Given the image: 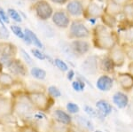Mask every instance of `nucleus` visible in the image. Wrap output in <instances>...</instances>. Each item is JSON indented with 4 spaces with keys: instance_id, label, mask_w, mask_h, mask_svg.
Segmentation results:
<instances>
[{
    "instance_id": "20",
    "label": "nucleus",
    "mask_w": 133,
    "mask_h": 132,
    "mask_svg": "<svg viewBox=\"0 0 133 132\" xmlns=\"http://www.w3.org/2000/svg\"><path fill=\"white\" fill-rule=\"evenodd\" d=\"M113 103L120 109L126 108L130 103L129 97L123 91H116L113 96Z\"/></svg>"
},
{
    "instance_id": "35",
    "label": "nucleus",
    "mask_w": 133,
    "mask_h": 132,
    "mask_svg": "<svg viewBox=\"0 0 133 132\" xmlns=\"http://www.w3.org/2000/svg\"><path fill=\"white\" fill-rule=\"evenodd\" d=\"M10 29L12 33H14V36H16L17 37L20 38L21 40L24 39V37H25L24 30H22V29H21L20 26H17V25H11Z\"/></svg>"
},
{
    "instance_id": "34",
    "label": "nucleus",
    "mask_w": 133,
    "mask_h": 132,
    "mask_svg": "<svg viewBox=\"0 0 133 132\" xmlns=\"http://www.w3.org/2000/svg\"><path fill=\"white\" fill-rule=\"evenodd\" d=\"M54 66H56L57 68L61 72H68V70H69V67H68V64L64 60H62L61 59H59V58L54 59Z\"/></svg>"
},
{
    "instance_id": "21",
    "label": "nucleus",
    "mask_w": 133,
    "mask_h": 132,
    "mask_svg": "<svg viewBox=\"0 0 133 132\" xmlns=\"http://www.w3.org/2000/svg\"><path fill=\"white\" fill-rule=\"evenodd\" d=\"M73 119L75 120L76 124L80 128H82V129H83V130H86V131L94 130L93 123L91 122L90 119L82 115H78V114H76L75 117H73Z\"/></svg>"
},
{
    "instance_id": "10",
    "label": "nucleus",
    "mask_w": 133,
    "mask_h": 132,
    "mask_svg": "<svg viewBox=\"0 0 133 132\" xmlns=\"http://www.w3.org/2000/svg\"><path fill=\"white\" fill-rule=\"evenodd\" d=\"M51 20L57 27L62 29H68L72 21L69 14L66 12V11L64 10H58L53 12Z\"/></svg>"
},
{
    "instance_id": "23",
    "label": "nucleus",
    "mask_w": 133,
    "mask_h": 132,
    "mask_svg": "<svg viewBox=\"0 0 133 132\" xmlns=\"http://www.w3.org/2000/svg\"><path fill=\"white\" fill-rule=\"evenodd\" d=\"M104 12L109 15H112L117 18V16L122 14V12H123V7L116 5L111 0H108L106 3V6L104 7Z\"/></svg>"
},
{
    "instance_id": "44",
    "label": "nucleus",
    "mask_w": 133,
    "mask_h": 132,
    "mask_svg": "<svg viewBox=\"0 0 133 132\" xmlns=\"http://www.w3.org/2000/svg\"><path fill=\"white\" fill-rule=\"evenodd\" d=\"M51 3L53 4H56V5H66L68 4L70 0H50Z\"/></svg>"
},
{
    "instance_id": "12",
    "label": "nucleus",
    "mask_w": 133,
    "mask_h": 132,
    "mask_svg": "<svg viewBox=\"0 0 133 132\" xmlns=\"http://www.w3.org/2000/svg\"><path fill=\"white\" fill-rule=\"evenodd\" d=\"M69 44L76 57H82L91 51V44L85 39L72 40Z\"/></svg>"
},
{
    "instance_id": "32",
    "label": "nucleus",
    "mask_w": 133,
    "mask_h": 132,
    "mask_svg": "<svg viewBox=\"0 0 133 132\" xmlns=\"http://www.w3.org/2000/svg\"><path fill=\"white\" fill-rule=\"evenodd\" d=\"M66 112L71 114V115L72 114L76 115V114H78L79 111H80V107H79L77 104L74 103V102H68L66 105Z\"/></svg>"
},
{
    "instance_id": "40",
    "label": "nucleus",
    "mask_w": 133,
    "mask_h": 132,
    "mask_svg": "<svg viewBox=\"0 0 133 132\" xmlns=\"http://www.w3.org/2000/svg\"><path fill=\"white\" fill-rule=\"evenodd\" d=\"M0 17H1V19L4 23H6V24H9L10 23L9 16H8V14L6 13L5 11L2 7H0Z\"/></svg>"
},
{
    "instance_id": "13",
    "label": "nucleus",
    "mask_w": 133,
    "mask_h": 132,
    "mask_svg": "<svg viewBox=\"0 0 133 132\" xmlns=\"http://www.w3.org/2000/svg\"><path fill=\"white\" fill-rule=\"evenodd\" d=\"M85 6L81 0H70L66 6V11L70 17L79 18L83 15Z\"/></svg>"
},
{
    "instance_id": "46",
    "label": "nucleus",
    "mask_w": 133,
    "mask_h": 132,
    "mask_svg": "<svg viewBox=\"0 0 133 132\" xmlns=\"http://www.w3.org/2000/svg\"><path fill=\"white\" fill-rule=\"evenodd\" d=\"M128 112L130 114H131V115H133V100L130 102V103H129L128 105Z\"/></svg>"
},
{
    "instance_id": "4",
    "label": "nucleus",
    "mask_w": 133,
    "mask_h": 132,
    "mask_svg": "<svg viewBox=\"0 0 133 132\" xmlns=\"http://www.w3.org/2000/svg\"><path fill=\"white\" fill-rule=\"evenodd\" d=\"M91 36V31L86 26L84 22L80 19L71 21L69 27H68V37L71 40L76 39H87Z\"/></svg>"
},
{
    "instance_id": "38",
    "label": "nucleus",
    "mask_w": 133,
    "mask_h": 132,
    "mask_svg": "<svg viewBox=\"0 0 133 132\" xmlns=\"http://www.w3.org/2000/svg\"><path fill=\"white\" fill-rule=\"evenodd\" d=\"M17 132H36L33 127L29 123H23L22 125H19L16 128Z\"/></svg>"
},
{
    "instance_id": "49",
    "label": "nucleus",
    "mask_w": 133,
    "mask_h": 132,
    "mask_svg": "<svg viewBox=\"0 0 133 132\" xmlns=\"http://www.w3.org/2000/svg\"><path fill=\"white\" fill-rule=\"evenodd\" d=\"M3 70H4V67H3V65L1 64V62H0V74H1L2 72H4Z\"/></svg>"
},
{
    "instance_id": "26",
    "label": "nucleus",
    "mask_w": 133,
    "mask_h": 132,
    "mask_svg": "<svg viewBox=\"0 0 133 132\" xmlns=\"http://www.w3.org/2000/svg\"><path fill=\"white\" fill-rule=\"evenodd\" d=\"M100 20L102 21V24L107 27H108L109 29H114L115 27L117 26V18L116 17H114L112 15H109V14L106 13L104 12L103 15L101 16Z\"/></svg>"
},
{
    "instance_id": "6",
    "label": "nucleus",
    "mask_w": 133,
    "mask_h": 132,
    "mask_svg": "<svg viewBox=\"0 0 133 132\" xmlns=\"http://www.w3.org/2000/svg\"><path fill=\"white\" fill-rule=\"evenodd\" d=\"M20 86L21 88L24 87V84L21 78L7 72H2L0 74V92L12 91L14 88Z\"/></svg>"
},
{
    "instance_id": "47",
    "label": "nucleus",
    "mask_w": 133,
    "mask_h": 132,
    "mask_svg": "<svg viewBox=\"0 0 133 132\" xmlns=\"http://www.w3.org/2000/svg\"><path fill=\"white\" fill-rule=\"evenodd\" d=\"M23 42L25 43L27 45H30V44H32V42H31V40H30V38H29V37H28L27 35L25 34V37H24V39H23Z\"/></svg>"
},
{
    "instance_id": "41",
    "label": "nucleus",
    "mask_w": 133,
    "mask_h": 132,
    "mask_svg": "<svg viewBox=\"0 0 133 132\" xmlns=\"http://www.w3.org/2000/svg\"><path fill=\"white\" fill-rule=\"evenodd\" d=\"M124 37H125V41L127 40V44H133V30H129L124 33Z\"/></svg>"
},
{
    "instance_id": "45",
    "label": "nucleus",
    "mask_w": 133,
    "mask_h": 132,
    "mask_svg": "<svg viewBox=\"0 0 133 132\" xmlns=\"http://www.w3.org/2000/svg\"><path fill=\"white\" fill-rule=\"evenodd\" d=\"M128 73L130 74V75H132V77H133V61L129 63V65H128Z\"/></svg>"
},
{
    "instance_id": "1",
    "label": "nucleus",
    "mask_w": 133,
    "mask_h": 132,
    "mask_svg": "<svg viewBox=\"0 0 133 132\" xmlns=\"http://www.w3.org/2000/svg\"><path fill=\"white\" fill-rule=\"evenodd\" d=\"M10 98L12 101V115H15L23 122H28L31 120L36 112H37L23 88L12 90Z\"/></svg>"
},
{
    "instance_id": "27",
    "label": "nucleus",
    "mask_w": 133,
    "mask_h": 132,
    "mask_svg": "<svg viewBox=\"0 0 133 132\" xmlns=\"http://www.w3.org/2000/svg\"><path fill=\"white\" fill-rule=\"evenodd\" d=\"M29 73L36 80L38 81H43L46 78L47 73L44 69L41 68V67H32L30 68V71Z\"/></svg>"
},
{
    "instance_id": "18",
    "label": "nucleus",
    "mask_w": 133,
    "mask_h": 132,
    "mask_svg": "<svg viewBox=\"0 0 133 132\" xmlns=\"http://www.w3.org/2000/svg\"><path fill=\"white\" fill-rule=\"evenodd\" d=\"M96 86L100 91H109L114 86V79L109 74H104L98 78Z\"/></svg>"
},
{
    "instance_id": "3",
    "label": "nucleus",
    "mask_w": 133,
    "mask_h": 132,
    "mask_svg": "<svg viewBox=\"0 0 133 132\" xmlns=\"http://www.w3.org/2000/svg\"><path fill=\"white\" fill-rule=\"evenodd\" d=\"M26 92H27L28 96H29V99L32 103V105H33V106L35 107V109L37 112H43L46 114V113L51 111V109L52 108V106L55 104V99L47 94L46 91H26Z\"/></svg>"
},
{
    "instance_id": "48",
    "label": "nucleus",
    "mask_w": 133,
    "mask_h": 132,
    "mask_svg": "<svg viewBox=\"0 0 133 132\" xmlns=\"http://www.w3.org/2000/svg\"><path fill=\"white\" fill-rule=\"evenodd\" d=\"M93 1H95V2H101V3H107V1L108 0H93Z\"/></svg>"
},
{
    "instance_id": "19",
    "label": "nucleus",
    "mask_w": 133,
    "mask_h": 132,
    "mask_svg": "<svg viewBox=\"0 0 133 132\" xmlns=\"http://www.w3.org/2000/svg\"><path fill=\"white\" fill-rule=\"evenodd\" d=\"M115 68L116 67L114 65L112 59H110L108 54L104 55L99 59V69L106 74H114L115 72Z\"/></svg>"
},
{
    "instance_id": "8",
    "label": "nucleus",
    "mask_w": 133,
    "mask_h": 132,
    "mask_svg": "<svg viewBox=\"0 0 133 132\" xmlns=\"http://www.w3.org/2000/svg\"><path fill=\"white\" fill-rule=\"evenodd\" d=\"M99 69V57L98 55H89L81 64V70L87 75H95Z\"/></svg>"
},
{
    "instance_id": "7",
    "label": "nucleus",
    "mask_w": 133,
    "mask_h": 132,
    "mask_svg": "<svg viewBox=\"0 0 133 132\" xmlns=\"http://www.w3.org/2000/svg\"><path fill=\"white\" fill-rule=\"evenodd\" d=\"M34 12L36 13V16L40 20L45 21L48 20L52 17V14L54 12L52 6L50 5L47 0H38L33 5Z\"/></svg>"
},
{
    "instance_id": "43",
    "label": "nucleus",
    "mask_w": 133,
    "mask_h": 132,
    "mask_svg": "<svg viewBox=\"0 0 133 132\" xmlns=\"http://www.w3.org/2000/svg\"><path fill=\"white\" fill-rule=\"evenodd\" d=\"M76 76V73L73 69H69L68 72H66V79L68 81H72L73 82V79L75 78Z\"/></svg>"
},
{
    "instance_id": "36",
    "label": "nucleus",
    "mask_w": 133,
    "mask_h": 132,
    "mask_svg": "<svg viewBox=\"0 0 133 132\" xmlns=\"http://www.w3.org/2000/svg\"><path fill=\"white\" fill-rule=\"evenodd\" d=\"M20 52H21V57H22V59H23V60H24V62L27 64V65L34 67V66H33V64H34L33 59H32L30 55H29V53L27 52V51L21 48V49H20Z\"/></svg>"
},
{
    "instance_id": "2",
    "label": "nucleus",
    "mask_w": 133,
    "mask_h": 132,
    "mask_svg": "<svg viewBox=\"0 0 133 132\" xmlns=\"http://www.w3.org/2000/svg\"><path fill=\"white\" fill-rule=\"evenodd\" d=\"M91 41L95 48L107 52L113 50L119 44L116 34L103 24H98L92 29Z\"/></svg>"
},
{
    "instance_id": "17",
    "label": "nucleus",
    "mask_w": 133,
    "mask_h": 132,
    "mask_svg": "<svg viewBox=\"0 0 133 132\" xmlns=\"http://www.w3.org/2000/svg\"><path fill=\"white\" fill-rule=\"evenodd\" d=\"M10 115H12L11 98L3 94V92H0V117Z\"/></svg>"
},
{
    "instance_id": "14",
    "label": "nucleus",
    "mask_w": 133,
    "mask_h": 132,
    "mask_svg": "<svg viewBox=\"0 0 133 132\" xmlns=\"http://www.w3.org/2000/svg\"><path fill=\"white\" fill-rule=\"evenodd\" d=\"M108 56L112 59L115 67H122L125 64L126 55L122 46H116L108 52Z\"/></svg>"
},
{
    "instance_id": "30",
    "label": "nucleus",
    "mask_w": 133,
    "mask_h": 132,
    "mask_svg": "<svg viewBox=\"0 0 133 132\" xmlns=\"http://www.w3.org/2000/svg\"><path fill=\"white\" fill-rule=\"evenodd\" d=\"M46 92H47V94L49 96H51V98H53L54 99H58V98H61L62 95L61 90H59L57 86H55V85H51V86H49L48 88L46 89Z\"/></svg>"
},
{
    "instance_id": "28",
    "label": "nucleus",
    "mask_w": 133,
    "mask_h": 132,
    "mask_svg": "<svg viewBox=\"0 0 133 132\" xmlns=\"http://www.w3.org/2000/svg\"><path fill=\"white\" fill-rule=\"evenodd\" d=\"M24 33L29 38H30V40L32 42V44H34L36 48H37V49H43V48H44V44H43V43L41 42V40L38 38V37L36 35L35 33H34L33 31L30 30L29 29H24Z\"/></svg>"
},
{
    "instance_id": "16",
    "label": "nucleus",
    "mask_w": 133,
    "mask_h": 132,
    "mask_svg": "<svg viewBox=\"0 0 133 132\" xmlns=\"http://www.w3.org/2000/svg\"><path fill=\"white\" fill-rule=\"evenodd\" d=\"M116 82L126 92H129L133 89V77L129 73H118L116 75Z\"/></svg>"
},
{
    "instance_id": "39",
    "label": "nucleus",
    "mask_w": 133,
    "mask_h": 132,
    "mask_svg": "<svg viewBox=\"0 0 133 132\" xmlns=\"http://www.w3.org/2000/svg\"><path fill=\"white\" fill-rule=\"evenodd\" d=\"M31 53L35 58L39 59V60H45L46 59V54L43 52L40 49H37V48L31 49Z\"/></svg>"
},
{
    "instance_id": "37",
    "label": "nucleus",
    "mask_w": 133,
    "mask_h": 132,
    "mask_svg": "<svg viewBox=\"0 0 133 132\" xmlns=\"http://www.w3.org/2000/svg\"><path fill=\"white\" fill-rule=\"evenodd\" d=\"M83 111L90 118H97L98 117V110H95L91 106L85 105L83 106Z\"/></svg>"
},
{
    "instance_id": "29",
    "label": "nucleus",
    "mask_w": 133,
    "mask_h": 132,
    "mask_svg": "<svg viewBox=\"0 0 133 132\" xmlns=\"http://www.w3.org/2000/svg\"><path fill=\"white\" fill-rule=\"evenodd\" d=\"M123 16L128 20H133V2L128 3L127 5L123 6Z\"/></svg>"
},
{
    "instance_id": "22",
    "label": "nucleus",
    "mask_w": 133,
    "mask_h": 132,
    "mask_svg": "<svg viewBox=\"0 0 133 132\" xmlns=\"http://www.w3.org/2000/svg\"><path fill=\"white\" fill-rule=\"evenodd\" d=\"M96 107L98 110V116L101 114L103 117H106L109 115L113 110V106L104 99H100L96 102Z\"/></svg>"
},
{
    "instance_id": "31",
    "label": "nucleus",
    "mask_w": 133,
    "mask_h": 132,
    "mask_svg": "<svg viewBox=\"0 0 133 132\" xmlns=\"http://www.w3.org/2000/svg\"><path fill=\"white\" fill-rule=\"evenodd\" d=\"M122 47H123L124 53L126 55V59H128L130 62L133 61V44L125 43Z\"/></svg>"
},
{
    "instance_id": "33",
    "label": "nucleus",
    "mask_w": 133,
    "mask_h": 132,
    "mask_svg": "<svg viewBox=\"0 0 133 132\" xmlns=\"http://www.w3.org/2000/svg\"><path fill=\"white\" fill-rule=\"evenodd\" d=\"M7 14H8V16H9V18H11L12 20L15 21V22L21 23V21H22V19H21L19 12L16 11L15 9H14V8H8Z\"/></svg>"
},
{
    "instance_id": "15",
    "label": "nucleus",
    "mask_w": 133,
    "mask_h": 132,
    "mask_svg": "<svg viewBox=\"0 0 133 132\" xmlns=\"http://www.w3.org/2000/svg\"><path fill=\"white\" fill-rule=\"evenodd\" d=\"M51 119L55 122L62 123V124L73 126V117L71 114L63 110L62 108H56L51 113Z\"/></svg>"
},
{
    "instance_id": "25",
    "label": "nucleus",
    "mask_w": 133,
    "mask_h": 132,
    "mask_svg": "<svg viewBox=\"0 0 133 132\" xmlns=\"http://www.w3.org/2000/svg\"><path fill=\"white\" fill-rule=\"evenodd\" d=\"M50 132H76V131H75V129L73 126L59 123L51 119V125H50Z\"/></svg>"
},
{
    "instance_id": "50",
    "label": "nucleus",
    "mask_w": 133,
    "mask_h": 132,
    "mask_svg": "<svg viewBox=\"0 0 133 132\" xmlns=\"http://www.w3.org/2000/svg\"><path fill=\"white\" fill-rule=\"evenodd\" d=\"M92 132H103L102 130H99V129H96V130H93Z\"/></svg>"
},
{
    "instance_id": "42",
    "label": "nucleus",
    "mask_w": 133,
    "mask_h": 132,
    "mask_svg": "<svg viewBox=\"0 0 133 132\" xmlns=\"http://www.w3.org/2000/svg\"><path fill=\"white\" fill-rule=\"evenodd\" d=\"M111 1L114 2V3H115L116 5L123 7V5H127L128 3H130V2H131V0H111Z\"/></svg>"
},
{
    "instance_id": "5",
    "label": "nucleus",
    "mask_w": 133,
    "mask_h": 132,
    "mask_svg": "<svg viewBox=\"0 0 133 132\" xmlns=\"http://www.w3.org/2000/svg\"><path fill=\"white\" fill-rule=\"evenodd\" d=\"M18 54V48L15 44L11 42H0V62L4 67L8 68L12 60L16 59Z\"/></svg>"
},
{
    "instance_id": "24",
    "label": "nucleus",
    "mask_w": 133,
    "mask_h": 132,
    "mask_svg": "<svg viewBox=\"0 0 133 132\" xmlns=\"http://www.w3.org/2000/svg\"><path fill=\"white\" fill-rule=\"evenodd\" d=\"M77 74V77H76V80L73 81L72 84H71V86L73 88V90L76 92H82V91H84L85 89V84H88L91 87H92L91 84H90L88 81L85 79L84 77L82 75V74L76 73Z\"/></svg>"
},
{
    "instance_id": "9",
    "label": "nucleus",
    "mask_w": 133,
    "mask_h": 132,
    "mask_svg": "<svg viewBox=\"0 0 133 132\" xmlns=\"http://www.w3.org/2000/svg\"><path fill=\"white\" fill-rule=\"evenodd\" d=\"M103 13H104V7L92 0L85 7L83 17L86 20H96L101 18Z\"/></svg>"
},
{
    "instance_id": "11",
    "label": "nucleus",
    "mask_w": 133,
    "mask_h": 132,
    "mask_svg": "<svg viewBox=\"0 0 133 132\" xmlns=\"http://www.w3.org/2000/svg\"><path fill=\"white\" fill-rule=\"evenodd\" d=\"M27 64L20 59H14L12 64L8 67V71L10 74H14V76L19 78L26 77L29 74V69H28Z\"/></svg>"
}]
</instances>
